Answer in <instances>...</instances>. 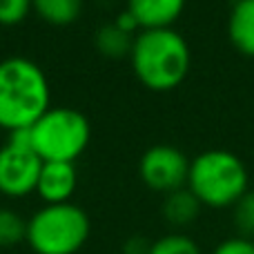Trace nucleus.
<instances>
[{"instance_id": "nucleus-5", "label": "nucleus", "mask_w": 254, "mask_h": 254, "mask_svg": "<svg viewBox=\"0 0 254 254\" xmlns=\"http://www.w3.org/2000/svg\"><path fill=\"white\" fill-rule=\"evenodd\" d=\"M29 136L34 152L45 163H74L89 145L92 127L83 112L71 107H49L29 127Z\"/></svg>"}, {"instance_id": "nucleus-12", "label": "nucleus", "mask_w": 254, "mask_h": 254, "mask_svg": "<svg viewBox=\"0 0 254 254\" xmlns=\"http://www.w3.org/2000/svg\"><path fill=\"white\" fill-rule=\"evenodd\" d=\"M34 9L52 25H69L80 16L83 0H34Z\"/></svg>"}, {"instance_id": "nucleus-11", "label": "nucleus", "mask_w": 254, "mask_h": 254, "mask_svg": "<svg viewBox=\"0 0 254 254\" xmlns=\"http://www.w3.org/2000/svg\"><path fill=\"white\" fill-rule=\"evenodd\" d=\"M201 207H203L201 201L188 188H181L165 196V201H163V216L172 225H190L201 214Z\"/></svg>"}, {"instance_id": "nucleus-9", "label": "nucleus", "mask_w": 254, "mask_h": 254, "mask_svg": "<svg viewBox=\"0 0 254 254\" xmlns=\"http://www.w3.org/2000/svg\"><path fill=\"white\" fill-rule=\"evenodd\" d=\"M188 0H127V11L140 29H165L179 20Z\"/></svg>"}, {"instance_id": "nucleus-7", "label": "nucleus", "mask_w": 254, "mask_h": 254, "mask_svg": "<svg viewBox=\"0 0 254 254\" xmlns=\"http://www.w3.org/2000/svg\"><path fill=\"white\" fill-rule=\"evenodd\" d=\"M138 174L154 192H176L188 185L190 161L174 145H154L140 156Z\"/></svg>"}, {"instance_id": "nucleus-20", "label": "nucleus", "mask_w": 254, "mask_h": 254, "mask_svg": "<svg viewBox=\"0 0 254 254\" xmlns=\"http://www.w3.org/2000/svg\"><path fill=\"white\" fill-rule=\"evenodd\" d=\"M149 246H152V243H147L145 239L134 237V239H129V241H127L125 252L127 254H147L149 252Z\"/></svg>"}, {"instance_id": "nucleus-6", "label": "nucleus", "mask_w": 254, "mask_h": 254, "mask_svg": "<svg viewBox=\"0 0 254 254\" xmlns=\"http://www.w3.org/2000/svg\"><path fill=\"white\" fill-rule=\"evenodd\" d=\"M40 170L43 158L31 147L29 129L11 131L7 145L0 147V192L11 198L36 192Z\"/></svg>"}, {"instance_id": "nucleus-15", "label": "nucleus", "mask_w": 254, "mask_h": 254, "mask_svg": "<svg viewBox=\"0 0 254 254\" xmlns=\"http://www.w3.org/2000/svg\"><path fill=\"white\" fill-rule=\"evenodd\" d=\"M232 223L237 230V237L254 241V190H248L232 205Z\"/></svg>"}, {"instance_id": "nucleus-17", "label": "nucleus", "mask_w": 254, "mask_h": 254, "mask_svg": "<svg viewBox=\"0 0 254 254\" xmlns=\"http://www.w3.org/2000/svg\"><path fill=\"white\" fill-rule=\"evenodd\" d=\"M34 0H0V22L2 25H16L25 20Z\"/></svg>"}, {"instance_id": "nucleus-10", "label": "nucleus", "mask_w": 254, "mask_h": 254, "mask_svg": "<svg viewBox=\"0 0 254 254\" xmlns=\"http://www.w3.org/2000/svg\"><path fill=\"white\" fill-rule=\"evenodd\" d=\"M228 38L239 54L254 58V0H234L228 18Z\"/></svg>"}, {"instance_id": "nucleus-13", "label": "nucleus", "mask_w": 254, "mask_h": 254, "mask_svg": "<svg viewBox=\"0 0 254 254\" xmlns=\"http://www.w3.org/2000/svg\"><path fill=\"white\" fill-rule=\"evenodd\" d=\"M131 45H134L131 34H127V31H123L121 27H116L114 22L103 25L101 29L96 31V47L101 49L105 56L121 58V56H125V54L131 52Z\"/></svg>"}, {"instance_id": "nucleus-4", "label": "nucleus", "mask_w": 254, "mask_h": 254, "mask_svg": "<svg viewBox=\"0 0 254 254\" xmlns=\"http://www.w3.org/2000/svg\"><path fill=\"white\" fill-rule=\"evenodd\" d=\"M89 216L74 203L45 205L27 221V239L36 254H76L89 239Z\"/></svg>"}, {"instance_id": "nucleus-18", "label": "nucleus", "mask_w": 254, "mask_h": 254, "mask_svg": "<svg viewBox=\"0 0 254 254\" xmlns=\"http://www.w3.org/2000/svg\"><path fill=\"white\" fill-rule=\"evenodd\" d=\"M212 254H254V241L243 237H230L221 241Z\"/></svg>"}, {"instance_id": "nucleus-14", "label": "nucleus", "mask_w": 254, "mask_h": 254, "mask_svg": "<svg viewBox=\"0 0 254 254\" xmlns=\"http://www.w3.org/2000/svg\"><path fill=\"white\" fill-rule=\"evenodd\" d=\"M27 239V221L9 207H0V248H11Z\"/></svg>"}, {"instance_id": "nucleus-8", "label": "nucleus", "mask_w": 254, "mask_h": 254, "mask_svg": "<svg viewBox=\"0 0 254 254\" xmlns=\"http://www.w3.org/2000/svg\"><path fill=\"white\" fill-rule=\"evenodd\" d=\"M76 185H78V174H76L74 163L43 161V170H40L36 192L47 205L69 203L71 194L76 192Z\"/></svg>"}, {"instance_id": "nucleus-3", "label": "nucleus", "mask_w": 254, "mask_h": 254, "mask_svg": "<svg viewBox=\"0 0 254 254\" xmlns=\"http://www.w3.org/2000/svg\"><path fill=\"white\" fill-rule=\"evenodd\" d=\"M248 167L234 152L207 149L190 161L188 190L207 207H232L248 192Z\"/></svg>"}, {"instance_id": "nucleus-2", "label": "nucleus", "mask_w": 254, "mask_h": 254, "mask_svg": "<svg viewBox=\"0 0 254 254\" xmlns=\"http://www.w3.org/2000/svg\"><path fill=\"white\" fill-rule=\"evenodd\" d=\"M49 83L34 61L11 56L0 61V127L29 129L49 110Z\"/></svg>"}, {"instance_id": "nucleus-19", "label": "nucleus", "mask_w": 254, "mask_h": 254, "mask_svg": "<svg viewBox=\"0 0 254 254\" xmlns=\"http://www.w3.org/2000/svg\"><path fill=\"white\" fill-rule=\"evenodd\" d=\"M114 25H116V27H121V29H123V31H127V34H134L136 29H140V27H138V22H136V18L131 16V13L127 11V9H125V11H121L119 16H116Z\"/></svg>"}, {"instance_id": "nucleus-1", "label": "nucleus", "mask_w": 254, "mask_h": 254, "mask_svg": "<svg viewBox=\"0 0 254 254\" xmlns=\"http://www.w3.org/2000/svg\"><path fill=\"white\" fill-rule=\"evenodd\" d=\"M129 58L136 78L154 92H170L179 87L192 63L188 40L172 27L143 29L134 36Z\"/></svg>"}, {"instance_id": "nucleus-16", "label": "nucleus", "mask_w": 254, "mask_h": 254, "mask_svg": "<svg viewBox=\"0 0 254 254\" xmlns=\"http://www.w3.org/2000/svg\"><path fill=\"white\" fill-rule=\"evenodd\" d=\"M147 254H201V248L185 234H165L149 246Z\"/></svg>"}]
</instances>
